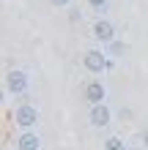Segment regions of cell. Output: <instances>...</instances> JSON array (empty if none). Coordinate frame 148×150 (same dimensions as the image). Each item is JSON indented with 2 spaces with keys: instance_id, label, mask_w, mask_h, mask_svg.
I'll return each mask as SVG.
<instances>
[{
  "instance_id": "2",
  "label": "cell",
  "mask_w": 148,
  "mask_h": 150,
  "mask_svg": "<svg viewBox=\"0 0 148 150\" xmlns=\"http://www.w3.org/2000/svg\"><path fill=\"white\" fill-rule=\"evenodd\" d=\"M28 87H30V76L19 71V68H14V71H8L6 74V90L8 93H14V96H25L28 93Z\"/></svg>"
},
{
  "instance_id": "12",
  "label": "cell",
  "mask_w": 148,
  "mask_h": 150,
  "mask_svg": "<svg viewBox=\"0 0 148 150\" xmlns=\"http://www.w3.org/2000/svg\"><path fill=\"white\" fill-rule=\"evenodd\" d=\"M143 145H145V147H148V128H145V131H143Z\"/></svg>"
},
{
  "instance_id": "3",
  "label": "cell",
  "mask_w": 148,
  "mask_h": 150,
  "mask_svg": "<svg viewBox=\"0 0 148 150\" xmlns=\"http://www.w3.org/2000/svg\"><path fill=\"white\" fill-rule=\"evenodd\" d=\"M82 66L88 68L91 74H102V71H107V66H110L107 52H102V49H88V52L82 55Z\"/></svg>"
},
{
  "instance_id": "4",
  "label": "cell",
  "mask_w": 148,
  "mask_h": 150,
  "mask_svg": "<svg viewBox=\"0 0 148 150\" xmlns=\"http://www.w3.org/2000/svg\"><path fill=\"white\" fill-rule=\"evenodd\" d=\"M82 96H85V101H88L91 107H96V104H104V98H107V87H104L99 79H93V82L85 85Z\"/></svg>"
},
{
  "instance_id": "6",
  "label": "cell",
  "mask_w": 148,
  "mask_h": 150,
  "mask_svg": "<svg viewBox=\"0 0 148 150\" xmlns=\"http://www.w3.org/2000/svg\"><path fill=\"white\" fill-rule=\"evenodd\" d=\"M110 120H112V112L107 104H96V107H91V126H96V128H107L110 126Z\"/></svg>"
},
{
  "instance_id": "8",
  "label": "cell",
  "mask_w": 148,
  "mask_h": 150,
  "mask_svg": "<svg viewBox=\"0 0 148 150\" xmlns=\"http://www.w3.org/2000/svg\"><path fill=\"white\" fill-rule=\"evenodd\" d=\"M107 55H112V57H124V55H126V44H124V41H112V44H107Z\"/></svg>"
},
{
  "instance_id": "5",
  "label": "cell",
  "mask_w": 148,
  "mask_h": 150,
  "mask_svg": "<svg viewBox=\"0 0 148 150\" xmlns=\"http://www.w3.org/2000/svg\"><path fill=\"white\" fill-rule=\"evenodd\" d=\"M93 38L102 41L104 47H107V44H112V41H115V28H112V22L99 19L96 25H93Z\"/></svg>"
},
{
  "instance_id": "11",
  "label": "cell",
  "mask_w": 148,
  "mask_h": 150,
  "mask_svg": "<svg viewBox=\"0 0 148 150\" xmlns=\"http://www.w3.org/2000/svg\"><path fill=\"white\" fill-rule=\"evenodd\" d=\"M49 3H52V6H60V8H63V6H69V0H49Z\"/></svg>"
},
{
  "instance_id": "7",
  "label": "cell",
  "mask_w": 148,
  "mask_h": 150,
  "mask_svg": "<svg viewBox=\"0 0 148 150\" xmlns=\"http://www.w3.org/2000/svg\"><path fill=\"white\" fill-rule=\"evenodd\" d=\"M16 147H19V150H39L41 147V139H39L36 131H25V134L16 139Z\"/></svg>"
},
{
  "instance_id": "10",
  "label": "cell",
  "mask_w": 148,
  "mask_h": 150,
  "mask_svg": "<svg viewBox=\"0 0 148 150\" xmlns=\"http://www.w3.org/2000/svg\"><path fill=\"white\" fill-rule=\"evenodd\" d=\"M91 8H96V11H104V6H107V0H88Z\"/></svg>"
},
{
  "instance_id": "1",
  "label": "cell",
  "mask_w": 148,
  "mask_h": 150,
  "mask_svg": "<svg viewBox=\"0 0 148 150\" xmlns=\"http://www.w3.org/2000/svg\"><path fill=\"white\" fill-rule=\"evenodd\" d=\"M14 123L19 128L25 131H30V128H36V123H39V109L33 107V104H19L14 112Z\"/></svg>"
},
{
  "instance_id": "9",
  "label": "cell",
  "mask_w": 148,
  "mask_h": 150,
  "mask_svg": "<svg viewBox=\"0 0 148 150\" xmlns=\"http://www.w3.org/2000/svg\"><path fill=\"white\" fill-rule=\"evenodd\" d=\"M104 150H126V142L118 137H110L107 142H104Z\"/></svg>"
}]
</instances>
